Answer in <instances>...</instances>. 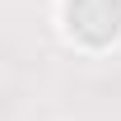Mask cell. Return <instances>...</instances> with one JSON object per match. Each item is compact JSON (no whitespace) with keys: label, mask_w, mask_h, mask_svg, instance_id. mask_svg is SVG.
I'll return each mask as SVG.
<instances>
[{"label":"cell","mask_w":121,"mask_h":121,"mask_svg":"<svg viewBox=\"0 0 121 121\" xmlns=\"http://www.w3.org/2000/svg\"><path fill=\"white\" fill-rule=\"evenodd\" d=\"M70 28L84 42H107L121 28V0H70Z\"/></svg>","instance_id":"cell-1"}]
</instances>
